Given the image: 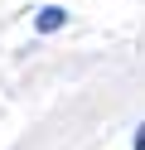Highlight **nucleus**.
<instances>
[{
    "mask_svg": "<svg viewBox=\"0 0 145 150\" xmlns=\"http://www.w3.org/2000/svg\"><path fill=\"white\" fill-rule=\"evenodd\" d=\"M135 150H145V126H140V131H135Z\"/></svg>",
    "mask_w": 145,
    "mask_h": 150,
    "instance_id": "2",
    "label": "nucleus"
},
{
    "mask_svg": "<svg viewBox=\"0 0 145 150\" xmlns=\"http://www.w3.org/2000/svg\"><path fill=\"white\" fill-rule=\"evenodd\" d=\"M63 20H68V10L48 5V10H39V15H34V29H39V34H53V29H63Z\"/></svg>",
    "mask_w": 145,
    "mask_h": 150,
    "instance_id": "1",
    "label": "nucleus"
}]
</instances>
